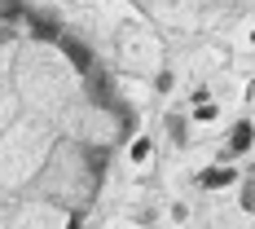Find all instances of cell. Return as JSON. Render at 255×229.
I'll return each mask as SVG.
<instances>
[{
    "mask_svg": "<svg viewBox=\"0 0 255 229\" xmlns=\"http://www.w3.org/2000/svg\"><path fill=\"white\" fill-rule=\"evenodd\" d=\"M84 75H88V97H93L97 106H115V102H119L115 88H110V75H106L97 62H93V71H84Z\"/></svg>",
    "mask_w": 255,
    "mask_h": 229,
    "instance_id": "cell-1",
    "label": "cell"
},
{
    "mask_svg": "<svg viewBox=\"0 0 255 229\" xmlns=\"http://www.w3.org/2000/svg\"><path fill=\"white\" fill-rule=\"evenodd\" d=\"M251 141H255V128L242 119V124H233L229 132V150H220V159H233V154H247L251 150Z\"/></svg>",
    "mask_w": 255,
    "mask_h": 229,
    "instance_id": "cell-2",
    "label": "cell"
},
{
    "mask_svg": "<svg viewBox=\"0 0 255 229\" xmlns=\"http://www.w3.org/2000/svg\"><path fill=\"white\" fill-rule=\"evenodd\" d=\"M57 44H62V53L75 62L79 71H93V53L84 49V40H75V35H57Z\"/></svg>",
    "mask_w": 255,
    "mask_h": 229,
    "instance_id": "cell-3",
    "label": "cell"
},
{
    "mask_svg": "<svg viewBox=\"0 0 255 229\" xmlns=\"http://www.w3.org/2000/svg\"><path fill=\"white\" fill-rule=\"evenodd\" d=\"M26 22H31V35H35V40H57V35H62V26L53 22V18H35L31 9H26Z\"/></svg>",
    "mask_w": 255,
    "mask_h": 229,
    "instance_id": "cell-4",
    "label": "cell"
},
{
    "mask_svg": "<svg viewBox=\"0 0 255 229\" xmlns=\"http://www.w3.org/2000/svg\"><path fill=\"white\" fill-rule=\"evenodd\" d=\"M198 185H207V190L233 185V172H229V168H207V172H198Z\"/></svg>",
    "mask_w": 255,
    "mask_h": 229,
    "instance_id": "cell-5",
    "label": "cell"
},
{
    "mask_svg": "<svg viewBox=\"0 0 255 229\" xmlns=\"http://www.w3.org/2000/svg\"><path fill=\"white\" fill-rule=\"evenodd\" d=\"M167 132H172V141H185V119H180V115H167Z\"/></svg>",
    "mask_w": 255,
    "mask_h": 229,
    "instance_id": "cell-6",
    "label": "cell"
},
{
    "mask_svg": "<svg viewBox=\"0 0 255 229\" xmlns=\"http://www.w3.org/2000/svg\"><path fill=\"white\" fill-rule=\"evenodd\" d=\"M0 18H26V4H18V0L0 4Z\"/></svg>",
    "mask_w": 255,
    "mask_h": 229,
    "instance_id": "cell-7",
    "label": "cell"
},
{
    "mask_svg": "<svg viewBox=\"0 0 255 229\" xmlns=\"http://www.w3.org/2000/svg\"><path fill=\"white\" fill-rule=\"evenodd\" d=\"M242 207H247V212H255V185H247V190H242Z\"/></svg>",
    "mask_w": 255,
    "mask_h": 229,
    "instance_id": "cell-8",
    "label": "cell"
}]
</instances>
